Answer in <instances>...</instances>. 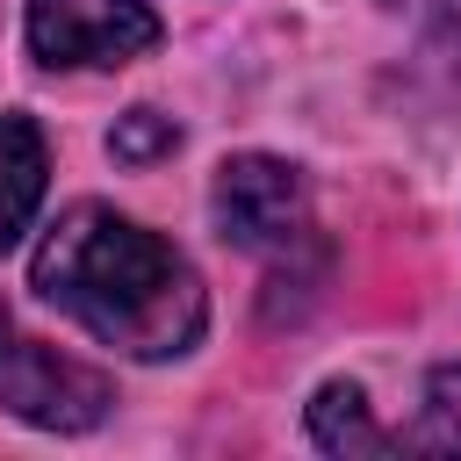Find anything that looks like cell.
Wrapping results in <instances>:
<instances>
[{"mask_svg": "<svg viewBox=\"0 0 461 461\" xmlns=\"http://www.w3.org/2000/svg\"><path fill=\"white\" fill-rule=\"evenodd\" d=\"M0 411H14L22 425H43V432H86L108 418V382L72 353L0 331Z\"/></svg>", "mask_w": 461, "mask_h": 461, "instance_id": "2", "label": "cell"}, {"mask_svg": "<svg viewBox=\"0 0 461 461\" xmlns=\"http://www.w3.org/2000/svg\"><path fill=\"white\" fill-rule=\"evenodd\" d=\"M310 432H317V447H331V454H389V447H396V439L367 418V396H360L353 382H324V389H317Z\"/></svg>", "mask_w": 461, "mask_h": 461, "instance_id": "6", "label": "cell"}, {"mask_svg": "<svg viewBox=\"0 0 461 461\" xmlns=\"http://www.w3.org/2000/svg\"><path fill=\"white\" fill-rule=\"evenodd\" d=\"M158 43L144 0H29V50L43 65H122Z\"/></svg>", "mask_w": 461, "mask_h": 461, "instance_id": "3", "label": "cell"}, {"mask_svg": "<svg viewBox=\"0 0 461 461\" xmlns=\"http://www.w3.org/2000/svg\"><path fill=\"white\" fill-rule=\"evenodd\" d=\"M0 331H7V310H0Z\"/></svg>", "mask_w": 461, "mask_h": 461, "instance_id": "9", "label": "cell"}, {"mask_svg": "<svg viewBox=\"0 0 461 461\" xmlns=\"http://www.w3.org/2000/svg\"><path fill=\"white\" fill-rule=\"evenodd\" d=\"M43 202V137L29 115H0V252Z\"/></svg>", "mask_w": 461, "mask_h": 461, "instance_id": "5", "label": "cell"}, {"mask_svg": "<svg viewBox=\"0 0 461 461\" xmlns=\"http://www.w3.org/2000/svg\"><path fill=\"white\" fill-rule=\"evenodd\" d=\"M173 144H180V130H173L166 115H151V108H130V115L115 122V137H108L115 158H158V151H173Z\"/></svg>", "mask_w": 461, "mask_h": 461, "instance_id": "8", "label": "cell"}, {"mask_svg": "<svg viewBox=\"0 0 461 461\" xmlns=\"http://www.w3.org/2000/svg\"><path fill=\"white\" fill-rule=\"evenodd\" d=\"M36 295L130 360L187 353L209 317L194 267L101 202H79L50 223V238L36 245Z\"/></svg>", "mask_w": 461, "mask_h": 461, "instance_id": "1", "label": "cell"}, {"mask_svg": "<svg viewBox=\"0 0 461 461\" xmlns=\"http://www.w3.org/2000/svg\"><path fill=\"white\" fill-rule=\"evenodd\" d=\"M403 447H418V454H461V367H439L425 382V418H418V432H403Z\"/></svg>", "mask_w": 461, "mask_h": 461, "instance_id": "7", "label": "cell"}, {"mask_svg": "<svg viewBox=\"0 0 461 461\" xmlns=\"http://www.w3.org/2000/svg\"><path fill=\"white\" fill-rule=\"evenodd\" d=\"M216 223L245 252H288V245H303V230H310L303 173L281 166V158H259V151L230 158L216 173Z\"/></svg>", "mask_w": 461, "mask_h": 461, "instance_id": "4", "label": "cell"}]
</instances>
